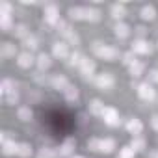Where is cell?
<instances>
[{"mask_svg":"<svg viewBox=\"0 0 158 158\" xmlns=\"http://www.w3.org/2000/svg\"><path fill=\"white\" fill-rule=\"evenodd\" d=\"M151 127H152L154 130H158V114H154V115L151 117Z\"/></svg>","mask_w":158,"mask_h":158,"instance_id":"43","label":"cell"},{"mask_svg":"<svg viewBox=\"0 0 158 158\" xmlns=\"http://www.w3.org/2000/svg\"><path fill=\"white\" fill-rule=\"evenodd\" d=\"M101 10L99 8H95V6H89V8H86V19L89 21V23H97V21H101Z\"/></svg>","mask_w":158,"mask_h":158,"instance_id":"17","label":"cell"},{"mask_svg":"<svg viewBox=\"0 0 158 158\" xmlns=\"http://www.w3.org/2000/svg\"><path fill=\"white\" fill-rule=\"evenodd\" d=\"M2 101H4V104H8V106H15V104L19 102V93H17V89L11 91V93H8V95H2Z\"/></svg>","mask_w":158,"mask_h":158,"instance_id":"28","label":"cell"},{"mask_svg":"<svg viewBox=\"0 0 158 158\" xmlns=\"http://www.w3.org/2000/svg\"><path fill=\"white\" fill-rule=\"evenodd\" d=\"M141 19H143V21H154V19H156V10H154V6H143V8H141Z\"/></svg>","mask_w":158,"mask_h":158,"instance_id":"22","label":"cell"},{"mask_svg":"<svg viewBox=\"0 0 158 158\" xmlns=\"http://www.w3.org/2000/svg\"><path fill=\"white\" fill-rule=\"evenodd\" d=\"M24 47H26L28 50H34V48H37V47H39V41H37V37H35V35H28V37L24 39Z\"/></svg>","mask_w":158,"mask_h":158,"instance_id":"35","label":"cell"},{"mask_svg":"<svg viewBox=\"0 0 158 158\" xmlns=\"http://www.w3.org/2000/svg\"><path fill=\"white\" fill-rule=\"evenodd\" d=\"M149 156H151V158H158V151H152V152H151Z\"/></svg>","mask_w":158,"mask_h":158,"instance_id":"44","label":"cell"},{"mask_svg":"<svg viewBox=\"0 0 158 158\" xmlns=\"http://www.w3.org/2000/svg\"><path fill=\"white\" fill-rule=\"evenodd\" d=\"M114 34H115L119 39H125V37H128L130 28H128V24H125V23H117V24L114 26Z\"/></svg>","mask_w":158,"mask_h":158,"instance_id":"18","label":"cell"},{"mask_svg":"<svg viewBox=\"0 0 158 158\" xmlns=\"http://www.w3.org/2000/svg\"><path fill=\"white\" fill-rule=\"evenodd\" d=\"M15 88H17V84L11 80V78H4V80H2V84H0V89H2V95H8V93L15 91Z\"/></svg>","mask_w":158,"mask_h":158,"instance_id":"21","label":"cell"},{"mask_svg":"<svg viewBox=\"0 0 158 158\" xmlns=\"http://www.w3.org/2000/svg\"><path fill=\"white\" fill-rule=\"evenodd\" d=\"M101 141H102V138H89L88 139V149L89 151H101Z\"/></svg>","mask_w":158,"mask_h":158,"instance_id":"37","label":"cell"},{"mask_svg":"<svg viewBox=\"0 0 158 158\" xmlns=\"http://www.w3.org/2000/svg\"><path fill=\"white\" fill-rule=\"evenodd\" d=\"M128 71H130V74L136 78V76H141V74H143V71H145V65H143L141 61H136V63H132V65L128 67Z\"/></svg>","mask_w":158,"mask_h":158,"instance_id":"31","label":"cell"},{"mask_svg":"<svg viewBox=\"0 0 158 158\" xmlns=\"http://www.w3.org/2000/svg\"><path fill=\"white\" fill-rule=\"evenodd\" d=\"M34 56H32V52H21L19 56H17V63H19V67H23V69H28V67H32L34 65Z\"/></svg>","mask_w":158,"mask_h":158,"instance_id":"13","label":"cell"},{"mask_svg":"<svg viewBox=\"0 0 158 158\" xmlns=\"http://www.w3.org/2000/svg\"><path fill=\"white\" fill-rule=\"evenodd\" d=\"M17 117H19L21 121H30V119H32V110H30V106H21V108H17Z\"/></svg>","mask_w":158,"mask_h":158,"instance_id":"29","label":"cell"},{"mask_svg":"<svg viewBox=\"0 0 158 158\" xmlns=\"http://www.w3.org/2000/svg\"><path fill=\"white\" fill-rule=\"evenodd\" d=\"M52 54L54 58H60V60H65L69 56V45L65 41H58L52 45Z\"/></svg>","mask_w":158,"mask_h":158,"instance_id":"8","label":"cell"},{"mask_svg":"<svg viewBox=\"0 0 158 158\" xmlns=\"http://www.w3.org/2000/svg\"><path fill=\"white\" fill-rule=\"evenodd\" d=\"M74 147H76V141L73 139V138H67L65 141H63V145L56 151V154H58V158H63V156H71V152L74 151Z\"/></svg>","mask_w":158,"mask_h":158,"instance_id":"9","label":"cell"},{"mask_svg":"<svg viewBox=\"0 0 158 158\" xmlns=\"http://www.w3.org/2000/svg\"><path fill=\"white\" fill-rule=\"evenodd\" d=\"M91 50L95 52V56L106 60V61H115L119 58V48L114 45H104L101 41H93L91 43Z\"/></svg>","mask_w":158,"mask_h":158,"instance_id":"1","label":"cell"},{"mask_svg":"<svg viewBox=\"0 0 158 158\" xmlns=\"http://www.w3.org/2000/svg\"><path fill=\"white\" fill-rule=\"evenodd\" d=\"M78 71H80L84 76H91V74L95 73V61H93V60H89V58H84V60H82V63L78 65Z\"/></svg>","mask_w":158,"mask_h":158,"instance_id":"12","label":"cell"},{"mask_svg":"<svg viewBox=\"0 0 158 158\" xmlns=\"http://www.w3.org/2000/svg\"><path fill=\"white\" fill-rule=\"evenodd\" d=\"M56 30H58V32H60V34L65 37V35L71 32V26H69V23H65V21H60V23L56 24Z\"/></svg>","mask_w":158,"mask_h":158,"instance_id":"39","label":"cell"},{"mask_svg":"<svg viewBox=\"0 0 158 158\" xmlns=\"http://www.w3.org/2000/svg\"><path fill=\"white\" fill-rule=\"evenodd\" d=\"M11 26H13L11 15H0V30H2V32H10Z\"/></svg>","mask_w":158,"mask_h":158,"instance_id":"26","label":"cell"},{"mask_svg":"<svg viewBox=\"0 0 158 158\" xmlns=\"http://www.w3.org/2000/svg\"><path fill=\"white\" fill-rule=\"evenodd\" d=\"M17 154H19L21 158H28V156L32 154V145H30V143H19Z\"/></svg>","mask_w":158,"mask_h":158,"instance_id":"32","label":"cell"},{"mask_svg":"<svg viewBox=\"0 0 158 158\" xmlns=\"http://www.w3.org/2000/svg\"><path fill=\"white\" fill-rule=\"evenodd\" d=\"M121 58H123L121 61H123V63H125L127 67H130L132 63H136V61H138V60H136V54H134L132 50H128V52H125V54H123Z\"/></svg>","mask_w":158,"mask_h":158,"instance_id":"33","label":"cell"},{"mask_svg":"<svg viewBox=\"0 0 158 158\" xmlns=\"http://www.w3.org/2000/svg\"><path fill=\"white\" fill-rule=\"evenodd\" d=\"M104 108H106V106H104L102 101H99V99H91L89 104H88V110H89V114H93V115H102Z\"/></svg>","mask_w":158,"mask_h":158,"instance_id":"14","label":"cell"},{"mask_svg":"<svg viewBox=\"0 0 158 158\" xmlns=\"http://www.w3.org/2000/svg\"><path fill=\"white\" fill-rule=\"evenodd\" d=\"M50 86H52L54 89H58V91H65L71 84H69V80H67L63 74H52V78H50Z\"/></svg>","mask_w":158,"mask_h":158,"instance_id":"7","label":"cell"},{"mask_svg":"<svg viewBox=\"0 0 158 158\" xmlns=\"http://www.w3.org/2000/svg\"><path fill=\"white\" fill-rule=\"evenodd\" d=\"M134 32H136L138 39H143V37L147 35V28H145V26H136V28H134Z\"/></svg>","mask_w":158,"mask_h":158,"instance_id":"41","label":"cell"},{"mask_svg":"<svg viewBox=\"0 0 158 158\" xmlns=\"http://www.w3.org/2000/svg\"><path fill=\"white\" fill-rule=\"evenodd\" d=\"M82 60H84V56H82L80 52H73V54H71V60H69V65H71V67H78V65L82 63Z\"/></svg>","mask_w":158,"mask_h":158,"instance_id":"36","label":"cell"},{"mask_svg":"<svg viewBox=\"0 0 158 158\" xmlns=\"http://www.w3.org/2000/svg\"><path fill=\"white\" fill-rule=\"evenodd\" d=\"M43 17H45V23L50 24V26H56L61 19H60V10L56 4H47L45 6V11H43Z\"/></svg>","mask_w":158,"mask_h":158,"instance_id":"2","label":"cell"},{"mask_svg":"<svg viewBox=\"0 0 158 158\" xmlns=\"http://www.w3.org/2000/svg\"><path fill=\"white\" fill-rule=\"evenodd\" d=\"M115 149V139L114 138H102V141H101V152H112Z\"/></svg>","mask_w":158,"mask_h":158,"instance_id":"23","label":"cell"},{"mask_svg":"<svg viewBox=\"0 0 158 158\" xmlns=\"http://www.w3.org/2000/svg\"><path fill=\"white\" fill-rule=\"evenodd\" d=\"M19 151V143H15V139H10L6 143H2V152L6 156H11V154H17Z\"/></svg>","mask_w":158,"mask_h":158,"instance_id":"19","label":"cell"},{"mask_svg":"<svg viewBox=\"0 0 158 158\" xmlns=\"http://www.w3.org/2000/svg\"><path fill=\"white\" fill-rule=\"evenodd\" d=\"M130 147H132L134 151H145V147H147V141H145V138H141V136H134V138H132V143H130Z\"/></svg>","mask_w":158,"mask_h":158,"instance_id":"25","label":"cell"},{"mask_svg":"<svg viewBox=\"0 0 158 158\" xmlns=\"http://www.w3.org/2000/svg\"><path fill=\"white\" fill-rule=\"evenodd\" d=\"M151 82H158V69H151L149 71V84Z\"/></svg>","mask_w":158,"mask_h":158,"instance_id":"42","label":"cell"},{"mask_svg":"<svg viewBox=\"0 0 158 158\" xmlns=\"http://www.w3.org/2000/svg\"><path fill=\"white\" fill-rule=\"evenodd\" d=\"M15 54H17V47H15L13 43H10V41L2 43V47H0V56H2L4 60L15 58Z\"/></svg>","mask_w":158,"mask_h":158,"instance_id":"11","label":"cell"},{"mask_svg":"<svg viewBox=\"0 0 158 158\" xmlns=\"http://www.w3.org/2000/svg\"><path fill=\"white\" fill-rule=\"evenodd\" d=\"M63 95H65V99H67L69 102H76L78 97H80V93H78V88H76V86H69V88L63 91Z\"/></svg>","mask_w":158,"mask_h":158,"instance_id":"20","label":"cell"},{"mask_svg":"<svg viewBox=\"0 0 158 158\" xmlns=\"http://www.w3.org/2000/svg\"><path fill=\"white\" fill-rule=\"evenodd\" d=\"M134 154H136V151H134L130 145H127V147H123V149L119 151V156H117V158H134Z\"/></svg>","mask_w":158,"mask_h":158,"instance_id":"38","label":"cell"},{"mask_svg":"<svg viewBox=\"0 0 158 158\" xmlns=\"http://www.w3.org/2000/svg\"><path fill=\"white\" fill-rule=\"evenodd\" d=\"M151 50H152V47H151L149 41H145V39H134V43H132V52L134 54H151Z\"/></svg>","mask_w":158,"mask_h":158,"instance_id":"6","label":"cell"},{"mask_svg":"<svg viewBox=\"0 0 158 158\" xmlns=\"http://www.w3.org/2000/svg\"><path fill=\"white\" fill-rule=\"evenodd\" d=\"M110 13H112V17H114V19H123V17H125V13H127V10H125V6H123V4H114V6H112V10H110Z\"/></svg>","mask_w":158,"mask_h":158,"instance_id":"27","label":"cell"},{"mask_svg":"<svg viewBox=\"0 0 158 158\" xmlns=\"http://www.w3.org/2000/svg\"><path fill=\"white\" fill-rule=\"evenodd\" d=\"M114 84H115V80H114V76L110 74V73H102V74H97V78H95V86L99 88V89H112L114 88Z\"/></svg>","mask_w":158,"mask_h":158,"instance_id":"4","label":"cell"},{"mask_svg":"<svg viewBox=\"0 0 158 158\" xmlns=\"http://www.w3.org/2000/svg\"><path fill=\"white\" fill-rule=\"evenodd\" d=\"M101 117H102V121H104L108 127H117V125H119V112H117L114 106H106Z\"/></svg>","mask_w":158,"mask_h":158,"instance_id":"3","label":"cell"},{"mask_svg":"<svg viewBox=\"0 0 158 158\" xmlns=\"http://www.w3.org/2000/svg\"><path fill=\"white\" fill-rule=\"evenodd\" d=\"M13 32H15V35H17V37H19V39H23V41H24V39H26V37H28V35H32V34H30V30H28V26H26V24H17V26H15V28H13Z\"/></svg>","mask_w":158,"mask_h":158,"instance_id":"24","label":"cell"},{"mask_svg":"<svg viewBox=\"0 0 158 158\" xmlns=\"http://www.w3.org/2000/svg\"><path fill=\"white\" fill-rule=\"evenodd\" d=\"M138 95H139V99H143V101H147V102H151V101L156 99V91H154L152 84H149V82L138 86Z\"/></svg>","mask_w":158,"mask_h":158,"instance_id":"5","label":"cell"},{"mask_svg":"<svg viewBox=\"0 0 158 158\" xmlns=\"http://www.w3.org/2000/svg\"><path fill=\"white\" fill-rule=\"evenodd\" d=\"M0 15H11V4L10 2H0Z\"/></svg>","mask_w":158,"mask_h":158,"instance_id":"40","label":"cell"},{"mask_svg":"<svg viewBox=\"0 0 158 158\" xmlns=\"http://www.w3.org/2000/svg\"><path fill=\"white\" fill-rule=\"evenodd\" d=\"M35 63H37V67H39V71L43 73V71H47V69H50V65H52V60H50V56H48V54H45V52H41V54L37 56V60H35Z\"/></svg>","mask_w":158,"mask_h":158,"instance_id":"15","label":"cell"},{"mask_svg":"<svg viewBox=\"0 0 158 158\" xmlns=\"http://www.w3.org/2000/svg\"><path fill=\"white\" fill-rule=\"evenodd\" d=\"M127 130H128L132 136H139L141 130H143V123H141L138 117H130V119L127 121Z\"/></svg>","mask_w":158,"mask_h":158,"instance_id":"10","label":"cell"},{"mask_svg":"<svg viewBox=\"0 0 158 158\" xmlns=\"http://www.w3.org/2000/svg\"><path fill=\"white\" fill-rule=\"evenodd\" d=\"M71 158H84V156H71Z\"/></svg>","mask_w":158,"mask_h":158,"instance_id":"45","label":"cell"},{"mask_svg":"<svg viewBox=\"0 0 158 158\" xmlns=\"http://www.w3.org/2000/svg\"><path fill=\"white\" fill-rule=\"evenodd\" d=\"M37 158H58V154H56V149L41 147V149L37 151Z\"/></svg>","mask_w":158,"mask_h":158,"instance_id":"30","label":"cell"},{"mask_svg":"<svg viewBox=\"0 0 158 158\" xmlns=\"http://www.w3.org/2000/svg\"><path fill=\"white\" fill-rule=\"evenodd\" d=\"M69 19L71 21H82L86 19V8H69Z\"/></svg>","mask_w":158,"mask_h":158,"instance_id":"16","label":"cell"},{"mask_svg":"<svg viewBox=\"0 0 158 158\" xmlns=\"http://www.w3.org/2000/svg\"><path fill=\"white\" fill-rule=\"evenodd\" d=\"M65 43H67V45H78V43H80V35H78L74 30H71V32L65 35Z\"/></svg>","mask_w":158,"mask_h":158,"instance_id":"34","label":"cell"}]
</instances>
